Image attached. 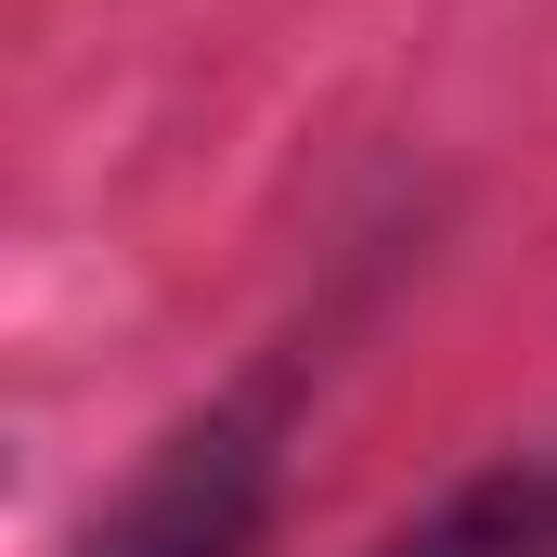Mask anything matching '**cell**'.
Listing matches in <instances>:
<instances>
[{
  "label": "cell",
  "mask_w": 557,
  "mask_h": 557,
  "mask_svg": "<svg viewBox=\"0 0 557 557\" xmlns=\"http://www.w3.org/2000/svg\"><path fill=\"white\" fill-rule=\"evenodd\" d=\"M273 480H285V389H234L156 441V467L104 506V532L78 557H247L273 519Z\"/></svg>",
  "instance_id": "obj_1"
},
{
  "label": "cell",
  "mask_w": 557,
  "mask_h": 557,
  "mask_svg": "<svg viewBox=\"0 0 557 557\" xmlns=\"http://www.w3.org/2000/svg\"><path fill=\"white\" fill-rule=\"evenodd\" d=\"M376 557H557V454H519V467H480L467 493H441L403 545Z\"/></svg>",
  "instance_id": "obj_2"
}]
</instances>
